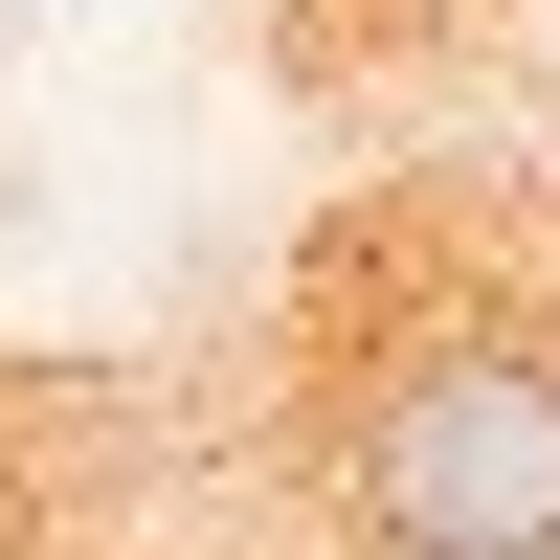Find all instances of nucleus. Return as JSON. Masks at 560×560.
<instances>
[{"mask_svg": "<svg viewBox=\"0 0 560 560\" xmlns=\"http://www.w3.org/2000/svg\"><path fill=\"white\" fill-rule=\"evenodd\" d=\"M337 493L382 560H560V337L493 292L382 337L337 404Z\"/></svg>", "mask_w": 560, "mask_h": 560, "instance_id": "obj_1", "label": "nucleus"}]
</instances>
